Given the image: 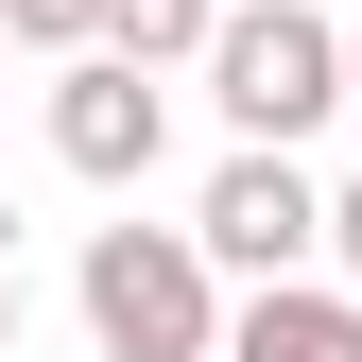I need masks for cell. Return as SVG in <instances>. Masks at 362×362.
<instances>
[{
  "label": "cell",
  "mask_w": 362,
  "mask_h": 362,
  "mask_svg": "<svg viewBox=\"0 0 362 362\" xmlns=\"http://www.w3.org/2000/svg\"><path fill=\"white\" fill-rule=\"evenodd\" d=\"M86 328H104V362H224V276L190 259V224H104Z\"/></svg>",
  "instance_id": "6da1fadb"
},
{
  "label": "cell",
  "mask_w": 362,
  "mask_h": 362,
  "mask_svg": "<svg viewBox=\"0 0 362 362\" xmlns=\"http://www.w3.org/2000/svg\"><path fill=\"white\" fill-rule=\"evenodd\" d=\"M207 35H224V0H104L121 69H207Z\"/></svg>",
  "instance_id": "8992f818"
},
{
  "label": "cell",
  "mask_w": 362,
  "mask_h": 362,
  "mask_svg": "<svg viewBox=\"0 0 362 362\" xmlns=\"http://www.w3.org/2000/svg\"><path fill=\"white\" fill-rule=\"evenodd\" d=\"M0 52H104V0H0Z\"/></svg>",
  "instance_id": "52a82bcc"
},
{
  "label": "cell",
  "mask_w": 362,
  "mask_h": 362,
  "mask_svg": "<svg viewBox=\"0 0 362 362\" xmlns=\"http://www.w3.org/2000/svg\"><path fill=\"white\" fill-rule=\"evenodd\" d=\"M328 259H345V293H362V173L328 190Z\"/></svg>",
  "instance_id": "ba28073f"
},
{
  "label": "cell",
  "mask_w": 362,
  "mask_h": 362,
  "mask_svg": "<svg viewBox=\"0 0 362 362\" xmlns=\"http://www.w3.org/2000/svg\"><path fill=\"white\" fill-rule=\"evenodd\" d=\"M224 362H362V293H328V276L242 293V310H224Z\"/></svg>",
  "instance_id": "5b68a950"
},
{
  "label": "cell",
  "mask_w": 362,
  "mask_h": 362,
  "mask_svg": "<svg viewBox=\"0 0 362 362\" xmlns=\"http://www.w3.org/2000/svg\"><path fill=\"white\" fill-rule=\"evenodd\" d=\"M190 259H207V276H242V293H293L310 259H328V190H310L293 156H224L207 207H190Z\"/></svg>",
  "instance_id": "3957f363"
},
{
  "label": "cell",
  "mask_w": 362,
  "mask_h": 362,
  "mask_svg": "<svg viewBox=\"0 0 362 362\" xmlns=\"http://www.w3.org/2000/svg\"><path fill=\"white\" fill-rule=\"evenodd\" d=\"M345 104H362V35H345Z\"/></svg>",
  "instance_id": "30bf717a"
},
{
  "label": "cell",
  "mask_w": 362,
  "mask_h": 362,
  "mask_svg": "<svg viewBox=\"0 0 362 362\" xmlns=\"http://www.w3.org/2000/svg\"><path fill=\"white\" fill-rule=\"evenodd\" d=\"M207 86H224V121H242V156H293L310 121L345 104V35L310 18V0H224Z\"/></svg>",
  "instance_id": "7a4b0ae2"
},
{
  "label": "cell",
  "mask_w": 362,
  "mask_h": 362,
  "mask_svg": "<svg viewBox=\"0 0 362 362\" xmlns=\"http://www.w3.org/2000/svg\"><path fill=\"white\" fill-rule=\"evenodd\" d=\"M0 362H18V259H0Z\"/></svg>",
  "instance_id": "9c48e42d"
},
{
  "label": "cell",
  "mask_w": 362,
  "mask_h": 362,
  "mask_svg": "<svg viewBox=\"0 0 362 362\" xmlns=\"http://www.w3.org/2000/svg\"><path fill=\"white\" fill-rule=\"evenodd\" d=\"M52 156L86 173V190H139V173L173 156V104H156V69H121V52H69V69H52Z\"/></svg>",
  "instance_id": "277c9868"
}]
</instances>
